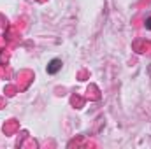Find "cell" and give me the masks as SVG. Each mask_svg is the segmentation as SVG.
Masks as SVG:
<instances>
[{"instance_id":"6da1fadb","label":"cell","mask_w":151,"mask_h":149,"mask_svg":"<svg viewBox=\"0 0 151 149\" xmlns=\"http://www.w3.org/2000/svg\"><path fill=\"white\" fill-rule=\"evenodd\" d=\"M62 65H63V63H62V60H60V58H53V60L47 63L46 72H47L49 75H56L60 70H62Z\"/></svg>"},{"instance_id":"7a4b0ae2","label":"cell","mask_w":151,"mask_h":149,"mask_svg":"<svg viewBox=\"0 0 151 149\" xmlns=\"http://www.w3.org/2000/svg\"><path fill=\"white\" fill-rule=\"evenodd\" d=\"M144 27H146V30H151V16H148V18H146Z\"/></svg>"}]
</instances>
